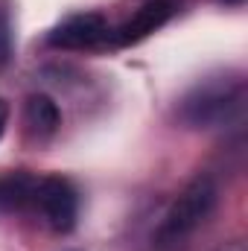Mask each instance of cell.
Returning <instances> with one entry per match:
<instances>
[{"label": "cell", "instance_id": "6da1fadb", "mask_svg": "<svg viewBox=\"0 0 248 251\" xmlns=\"http://www.w3.org/2000/svg\"><path fill=\"white\" fill-rule=\"evenodd\" d=\"M246 82L240 76H210L198 82L178 105V117L193 128H222L240 120Z\"/></svg>", "mask_w": 248, "mask_h": 251}, {"label": "cell", "instance_id": "7a4b0ae2", "mask_svg": "<svg viewBox=\"0 0 248 251\" xmlns=\"http://www.w3.org/2000/svg\"><path fill=\"white\" fill-rule=\"evenodd\" d=\"M216 181L210 176H196L190 184H187L178 199L170 204V210L164 213L161 219V228H158V243L161 246H173V243H181L184 237H190L216 207Z\"/></svg>", "mask_w": 248, "mask_h": 251}, {"label": "cell", "instance_id": "3957f363", "mask_svg": "<svg viewBox=\"0 0 248 251\" xmlns=\"http://www.w3.org/2000/svg\"><path fill=\"white\" fill-rule=\"evenodd\" d=\"M32 210L59 234L73 231L79 219V193L62 176H44L35 178L32 190Z\"/></svg>", "mask_w": 248, "mask_h": 251}, {"label": "cell", "instance_id": "277c9868", "mask_svg": "<svg viewBox=\"0 0 248 251\" xmlns=\"http://www.w3.org/2000/svg\"><path fill=\"white\" fill-rule=\"evenodd\" d=\"M108 35H111V26L99 12H82L53 26L47 35V44L59 50H94L102 41H108Z\"/></svg>", "mask_w": 248, "mask_h": 251}, {"label": "cell", "instance_id": "5b68a950", "mask_svg": "<svg viewBox=\"0 0 248 251\" xmlns=\"http://www.w3.org/2000/svg\"><path fill=\"white\" fill-rule=\"evenodd\" d=\"M175 15V0H146L143 6L134 9V15H128L117 29H111L108 41H114L117 47L137 44L143 38H149L155 29H161L164 24H170V18Z\"/></svg>", "mask_w": 248, "mask_h": 251}, {"label": "cell", "instance_id": "8992f818", "mask_svg": "<svg viewBox=\"0 0 248 251\" xmlns=\"http://www.w3.org/2000/svg\"><path fill=\"white\" fill-rule=\"evenodd\" d=\"M24 120H26V128H29L38 140H44V137H50V134L59 131V126H62V111H59V105H56L47 94H32V97L26 100Z\"/></svg>", "mask_w": 248, "mask_h": 251}, {"label": "cell", "instance_id": "52a82bcc", "mask_svg": "<svg viewBox=\"0 0 248 251\" xmlns=\"http://www.w3.org/2000/svg\"><path fill=\"white\" fill-rule=\"evenodd\" d=\"M32 190H35V176L26 173H12L0 178V210H32Z\"/></svg>", "mask_w": 248, "mask_h": 251}, {"label": "cell", "instance_id": "ba28073f", "mask_svg": "<svg viewBox=\"0 0 248 251\" xmlns=\"http://www.w3.org/2000/svg\"><path fill=\"white\" fill-rule=\"evenodd\" d=\"M9 59H12V29L6 12H0V67H6Z\"/></svg>", "mask_w": 248, "mask_h": 251}, {"label": "cell", "instance_id": "9c48e42d", "mask_svg": "<svg viewBox=\"0 0 248 251\" xmlns=\"http://www.w3.org/2000/svg\"><path fill=\"white\" fill-rule=\"evenodd\" d=\"M6 123H9V105L0 100V137H3V131H6Z\"/></svg>", "mask_w": 248, "mask_h": 251}, {"label": "cell", "instance_id": "30bf717a", "mask_svg": "<svg viewBox=\"0 0 248 251\" xmlns=\"http://www.w3.org/2000/svg\"><path fill=\"white\" fill-rule=\"evenodd\" d=\"M222 251H246V249H243V243H228Z\"/></svg>", "mask_w": 248, "mask_h": 251}, {"label": "cell", "instance_id": "8fae6325", "mask_svg": "<svg viewBox=\"0 0 248 251\" xmlns=\"http://www.w3.org/2000/svg\"><path fill=\"white\" fill-rule=\"evenodd\" d=\"M219 3H225V6H240L243 0H219Z\"/></svg>", "mask_w": 248, "mask_h": 251}]
</instances>
